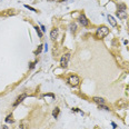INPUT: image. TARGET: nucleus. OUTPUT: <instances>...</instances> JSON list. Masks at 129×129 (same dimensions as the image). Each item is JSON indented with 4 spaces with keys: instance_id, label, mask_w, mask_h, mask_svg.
<instances>
[{
    "instance_id": "7",
    "label": "nucleus",
    "mask_w": 129,
    "mask_h": 129,
    "mask_svg": "<svg viewBox=\"0 0 129 129\" xmlns=\"http://www.w3.org/2000/svg\"><path fill=\"white\" fill-rule=\"evenodd\" d=\"M107 19H108V21H109V23L111 25L112 27H116L117 26V21L115 20V18L112 17V16H110V15H108V17H107Z\"/></svg>"
},
{
    "instance_id": "12",
    "label": "nucleus",
    "mask_w": 129,
    "mask_h": 129,
    "mask_svg": "<svg viewBox=\"0 0 129 129\" xmlns=\"http://www.w3.org/2000/svg\"><path fill=\"white\" fill-rule=\"evenodd\" d=\"M35 29H36V31H37V34H38V36H39V37H42V32H41V30H40L39 27L36 26V27H35Z\"/></svg>"
},
{
    "instance_id": "15",
    "label": "nucleus",
    "mask_w": 129,
    "mask_h": 129,
    "mask_svg": "<svg viewBox=\"0 0 129 129\" xmlns=\"http://www.w3.org/2000/svg\"><path fill=\"white\" fill-rule=\"evenodd\" d=\"M25 7L27 8V9H29V10H31V11H35V12H37V10L35 9V8H32L30 6H28V5H25Z\"/></svg>"
},
{
    "instance_id": "21",
    "label": "nucleus",
    "mask_w": 129,
    "mask_h": 129,
    "mask_svg": "<svg viewBox=\"0 0 129 129\" xmlns=\"http://www.w3.org/2000/svg\"><path fill=\"white\" fill-rule=\"evenodd\" d=\"M48 1H55V0H48Z\"/></svg>"
},
{
    "instance_id": "3",
    "label": "nucleus",
    "mask_w": 129,
    "mask_h": 129,
    "mask_svg": "<svg viewBox=\"0 0 129 129\" xmlns=\"http://www.w3.org/2000/svg\"><path fill=\"white\" fill-rule=\"evenodd\" d=\"M69 60H70V55H69V53L63 55L62 57H61V59H60V66L62 67V68H66V67L68 66Z\"/></svg>"
},
{
    "instance_id": "16",
    "label": "nucleus",
    "mask_w": 129,
    "mask_h": 129,
    "mask_svg": "<svg viewBox=\"0 0 129 129\" xmlns=\"http://www.w3.org/2000/svg\"><path fill=\"white\" fill-rule=\"evenodd\" d=\"M118 10H126L125 5H118Z\"/></svg>"
},
{
    "instance_id": "9",
    "label": "nucleus",
    "mask_w": 129,
    "mask_h": 129,
    "mask_svg": "<svg viewBox=\"0 0 129 129\" xmlns=\"http://www.w3.org/2000/svg\"><path fill=\"white\" fill-rule=\"evenodd\" d=\"M58 37V29H52L51 32H50V38H51L52 40H55L56 38Z\"/></svg>"
},
{
    "instance_id": "8",
    "label": "nucleus",
    "mask_w": 129,
    "mask_h": 129,
    "mask_svg": "<svg viewBox=\"0 0 129 129\" xmlns=\"http://www.w3.org/2000/svg\"><path fill=\"white\" fill-rule=\"evenodd\" d=\"M92 100L95 101L96 104H98V105H104L105 104V99L104 98H100V97H93Z\"/></svg>"
},
{
    "instance_id": "2",
    "label": "nucleus",
    "mask_w": 129,
    "mask_h": 129,
    "mask_svg": "<svg viewBox=\"0 0 129 129\" xmlns=\"http://www.w3.org/2000/svg\"><path fill=\"white\" fill-rule=\"evenodd\" d=\"M68 82L71 86H74V87H77V86L79 85V82H80V79H79V77L78 76H76V75H72V76H70L68 78Z\"/></svg>"
},
{
    "instance_id": "20",
    "label": "nucleus",
    "mask_w": 129,
    "mask_h": 129,
    "mask_svg": "<svg viewBox=\"0 0 129 129\" xmlns=\"http://www.w3.org/2000/svg\"><path fill=\"white\" fill-rule=\"evenodd\" d=\"M2 129H8L7 126H2Z\"/></svg>"
},
{
    "instance_id": "11",
    "label": "nucleus",
    "mask_w": 129,
    "mask_h": 129,
    "mask_svg": "<svg viewBox=\"0 0 129 129\" xmlns=\"http://www.w3.org/2000/svg\"><path fill=\"white\" fill-rule=\"evenodd\" d=\"M13 121H15V120L12 119V116H11V115H9V116H8V117L6 118V122H8V123H10V122L12 123Z\"/></svg>"
},
{
    "instance_id": "17",
    "label": "nucleus",
    "mask_w": 129,
    "mask_h": 129,
    "mask_svg": "<svg viewBox=\"0 0 129 129\" xmlns=\"http://www.w3.org/2000/svg\"><path fill=\"white\" fill-rule=\"evenodd\" d=\"M42 47H44V46H42V45H40L39 47H38V49H37V51H36V53H37V55L41 52V50H42Z\"/></svg>"
},
{
    "instance_id": "19",
    "label": "nucleus",
    "mask_w": 129,
    "mask_h": 129,
    "mask_svg": "<svg viewBox=\"0 0 129 129\" xmlns=\"http://www.w3.org/2000/svg\"><path fill=\"white\" fill-rule=\"evenodd\" d=\"M41 29H42V31H46V29H45V26H41Z\"/></svg>"
},
{
    "instance_id": "22",
    "label": "nucleus",
    "mask_w": 129,
    "mask_h": 129,
    "mask_svg": "<svg viewBox=\"0 0 129 129\" xmlns=\"http://www.w3.org/2000/svg\"><path fill=\"white\" fill-rule=\"evenodd\" d=\"M128 26H129V20H128Z\"/></svg>"
},
{
    "instance_id": "4",
    "label": "nucleus",
    "mask_w": 129,
    "mask_h": 129,
    "mask_svg": "<svg viewBox=\"0 0 129 129\" xmlns=\"http://www.w3.org/2000/svg\"><path fill=\"white\" fill-rule=\"evenodd\" d=\"M79 22L81 23L84 27H87L88 25H89V21H88V19L86 18V16L85 15H80V17H79Z\"/></svg>"
},
{
    "instance_id": "18",
    "label": "nucleus",
    "mask_w": 129,
    "mask_h": 129,
    "mask_svg": "<svg viewBox=\"0 0 129 129\" xmlns=\"http://www.w3.org/2000/svg\"><path fill=\"white\" fill-rule=\"evenodd\" d=\"M111 125H112V127H114V128H117V125L115 122H111Z\"/></svg>"
},
{
    "instance_id": "14",
    "label": "nucleus",
    "mask_w": 129,
    "mask_h": 129,
    "mask_svg": "<svg viewBox=\"0 0 129 129\" xmlns=\"http://www.w3.org/2000/svg\"><path fill=\"white\" fill-rule=\"evenodd\" d=\"M98 107H99V109H104V110H107V111H109V110H110L108 107L104 106V105H98Z\"/></svg>"
},
{
    "instance_id": "10",
    "label": "nucleus",
    "mask_w": 129,
    "mask_h": 129,
    "mask_svg": "<svg viewBox=\"0 0 129 129\" xmlns=\"http://www.w3.org/2000/svg\"><path fill=\"white\" fill-rule=\"evenodd\" d=\"M59 112H60V110H59V108H56L55 110H53V111H52V116H53V118H58Z\"/></svg>"
},
{
    "instance_id": "5",
    "label": "nucleus",
    "mask_w": 129,
    "mask_h": 129,
    "mask_svg": "<svg viewBox=\"0 0 129 129\" xmlns=\"http://www.w3.org/2000/svg\"><path fill=\"white\" fill-rule=\"evenodd\" d=\"M117 16H118V18H120V19H126L127 18V11L126 10H117Z\"/></svg>"
},
{
    "instance_id": "6",
    "label": "nucleus",
    "mask_w": 129,
    "mask_h": 129,
    "mask_svg": "<svg viewBox=\"0 0 129 129\" xmlns=\"http://www.w3.org/2000/svg\"><path fill=\"white\" fill-rule=\"evenodd\" d=\"M26 97H27V95H26V93H22V95H20L19 97H18V98H17V101H16V103L15 104H13V106H18V105H19L20 103H21V101H22L23 100V99H25L26 98Z\"/></svg>"
},
{
    "instance_id": "1",
    "label": "nucleus",
    "mask_w": 129,
    "mask_h": 129,
    "mask_svg": "<svg viewBox=\"0 0 129 129\" xmlns=\"http://www.w3.org/2000/svg\"><path fill=\"white\" fill-rule=\"evenodd\" d=\"M108 34H109V29L107 28L106 26H101V27H99V28L97 29V31H96V37H97L98 39H104Z\"/></svg>"
},
{
    "instance_id": "13",
    "label": "nucleus",
    "mask_w": 129,
    "mask_h": 129,
    "mask_svg": "<svg viewBox=\"0 0 129 129\" xmlns=\"http://www.w3.org/2000/svg\"><path fill=\"white\" fill-rule=\"evenodd\" d=\"M76 29H77V25H76V23H71V25H70L71 32H75V31H76Z\"/></svg>"
}]
</instances>
